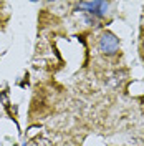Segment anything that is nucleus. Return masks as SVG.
Segmentation results:
<instances>
[{
  "label": "nucleus",
  "mask_w": 144,
  "mask_h": 146,
  "mask_svg": "<svg viewBox=\"0 0 144 146\" xmlns=\"http://www.w3.org/2000/svg\"><path fill=\"white\" fill-rule=\"evenodd\" d=\"M99 50L103 52V53L106 55H114L118 52V48H119V38L116 35H113L111 32H104L101 38H99Z\"/></svg>",
  "instance_id": "f257e3e1"
},
{
  "label": "nucleus",
  "mask_w": 144,
  "mask_h": 146,
  "mask_svg": "<svg viewBox=\"0 0 144 146\" xmlns=\"http://www.w3.org/2000/svg\"><path fill=\"white\" fill-rule=\"evenodd\" d=\"M80 7L85 10L88 15H93V17L101 18V17L106 15L108 3H106V2H99V0H96V2H83Z\"/></svg>",
  "instance_id": "f03ea898"
}]
</instances>
